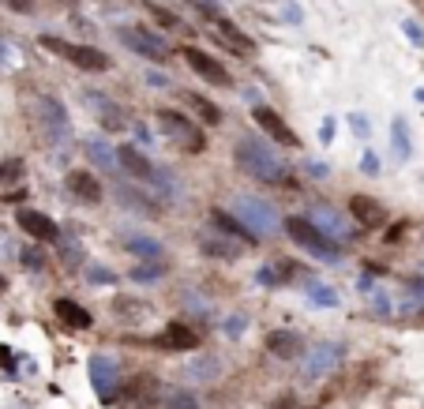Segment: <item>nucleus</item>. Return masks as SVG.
I'll return each instance as SVG.
<instances>
[{
    "instance_id": "5",
    "label": "nucleus",
    "mask_w": 424,
    "mask_h": 409,
    "mask_svg": "<svg viewBox=\"0 0 424 409\" xmlns=\"http://www.w3.org/2000/svg\"><path fill=\"white\" fill-rule=\"evenodd\" d=\"M158 124H161V132H166L180 150H188V154H199V150L206 147L203 128L195 124L192 116H184L180 109H158Z\"/></svg>"
},
{
    "instance_id": "28",
    "label": "nucleus",
    "mask_w": 424,
    "mask_h": 409,
    "mask_svg": "<svg viewBox=\"0 0 424 409\" xmlns=\"http://www.w3.org/2000/svg\"><path fill=\"white\" fill-rule=\"evenodd\" d=\"M184 98H188V105H192V109H199V116H203L206 124H218V121H222V109H218V105H214V102H206L203 94L188 90V94H184Z\"/></svg>"
},
{
    "instance_id": "40",
    "label": "nucleus",
    "mask_w": 424,
    "mask_h": 409,
    "mask_svg": "<svg viewBox=\"0 0 424 409\" xmlns=\"http://www.w3.org/2000/svg\"><path fill=\"white\" fill-rule=\"evenodd\" d=\"M60 260H64V263H72V267L79 263V252H75V244H72V241H64V244H60Z\"/></svg>"
},
{
    "instance_id": "18",
    "label": "nucleus",
    "mask_w": 424,
    "mask_h": 409,
    "mask_svg": "<svg viewBox=\"0 0 424 409\" xmlns=\"http://www.w3.org/2000/svg\"><path fill=\"white\" fill-rule=\"evenodd\" d=\"M267 349L274 353V357H281V361H297L304 353V338L297 335V330H270Z\"/></svg>"
},
{
    "instance_id": "29",
    "label": "nucleus",
    "mask_w": 424,
    "mask_h": 409,
    "mask_svg": "<svg viewBox=\"0 0 424 409\" xmlns=\"http://www.w3.org/2000/svg\"><path fill=\"white\" fill-rule=\"evenodd\" d=\"M315 225H319V229H327V233H334V236H350V225L342 222V214H334V210H319L315 214Z\"/></svg>"
},
{
    "instance_id": "10",
    "label": "nucleus",
    "mask_w": 424,
    "mask_h": 409,
    "mask_svg": "<svg viewBox=\"0 0 424 409\" xmlns=\"http://www.w3.org/2000/svg\"><path fill=\"white\" fill-rule=\"evenodd\" d=\"M184 64L199 75V79H206V83H214V87H233V75L222 68L218 60L211 57V53H203L199 46H184Z\"/></svg>"
},
{
    "instance_id": "25",
    "label": "nucleus",
    "mask_w": 424,
    "mask_h": 409,
    "mask_svg": "<svg viewBox=\"0 0 424 409\" xmlns=\"http://www.w3.org/2000/svg\"><path fill=\"white\" fill-rule=\"evenodd\" d=\"M124 248L139 255V260H161V244L154 241V236H124Z\"/></svg>"
},
{
    "instance_id": "45",
    "label": "nucleus",
    "mask_w": 424,
    "mask_h": 409,
    "mask_svg": "<svg viewBox=\"0 0 424 409\" xmlns=\"http://www.w3.org/2000/svg\"><path fill=\"white\" fill-rule=\"evenodd\" d=\"M409 293L417 300H424V278H409Z\"/></svg>"
},
{
    "instance_id": "17",
    "label": "nucleus",
    "mask_w": 424,
    "mask_h": 409,
    "mask_svg": "<svg viewBox=\"0 0 424 409\" xmlns=\"http://www.w3.org/2000/svg\"><path fill=\"white\" fill-rule=\"evenodd\" d=\"M218 372H222V361L211 357V353H203V357H192L188 364H184L180 380L184 383H211V380H218Z\"/></svg>"
},
{
    "instance_id": "7",
    "label": "nucleus",
    "mask_w": 424,
    "mask_h": 409,
    "mask_svg": "<svg viewBox=\"0 0 424 409\" xmlns=\"http://www.w3.org/2000/svg\"><path fill=\"white\" fill-rule=\"evenodd\" d=\"M117 38H121L132 53H139L143 60H154V64H166L169 60V46L154 34V30H147V27L124 23V27H117Z\"/></svg>"
},
{
    "instance_id": "34",
    "label": "nucleus",
    "mask_w": 424,
    "mask_h": 409,
    "mask_svg": "<svg viewBox=\"0 0 424 409\" xmlns=\"http://www.w3.org/2000/svg\"><path fill=\"white\" fill-rule=\"evenodd\" d=\"M166 409H203V405H199V398H195V394L180 391V394H173L169 402H166Z\"/></svg>"
},
{
    "instance_id": "43",
    "label": "nucleus",
    "mask_w": 424,
    "mask_h": 409,
    "mask_svg": "<svg viewBox=\"0 0 424 409\" xmlns=\"http://www.w3.org/2000/svg\"><path fill=\"white\" fill-rule=\"evenodd\" d=\"M23 263H27V267H34V271H41V267H46L41 252H23Z\"/></svg>"
},
{
    "instance_id": "35",
    "label": "nucleus",
    "mask_w": 424,
    "mask_h": 409,
    "mask_svg": "<svg viewBox=\"0 0 424 409\" xmlns=\"http://www.w3.org/2000/svg\"><path fill=\"white\" fill-rule=\"evenodd\" d=\"M402 30H406V38L413 41V46L424 49V27L417 23V19H406V23H402Z\"/></svg>"
},
{
    "instance_id": "49",
    "label": "nucleus",
    "mask_w": 424,
    "mask_h": 409,
    "mask_svg": "<svg viewBox=\"0 0 424 409\" xmlns=\"http://www.w3.org/2000/svg\"><path fill=\"white\" fill-rule=\"evenodd\" d=\"M417 102H420V105H424V87H420V90H417Z\"/></svg>"
},
{
    "instance_id": "50",
    "label": "nucleus",
    "mask_w": 424,
    "mask_h": 409,
    "mask_svg": "<svg viewBox=\"0 0 424 409\" xmlns=\"http://www.w3.org/2000/svg\"><path fill=\"white\" fill-rule=\"evenodd\" d=\"M0 286H4V278H0Z\"/></svg>"
},
{
    "instance_id": "32",
    "label": "nucleus",
    "mask_w": 424,
    "mask_h": 409,
    "mask_svg": "<svg viewBox=\"0 0 424 409\" xmlns=\"http://www.w3.org/2000/svg\"><path fill=\"white\" fill-rule=\"evenodd\" d=\"M308 297L315 300V304H323V308H334V304H338V293L327 289V286H319V282H308Z\"/></svg>"
},
{
    "instance_id": "2",
    "label": "nucleus",
    "mask_w": 424,
    "mask_h": 409,
    "mask_svg": "<svg viewBox=\"0 0 424 409\" xmlns=\"http://www.w3.org/2000/svg\"><path fill=\"white\" fill-rule=\"evenodd\" d=\"M286 233H289L308 255H315L319 263H338V260H342L338 241H331V236L323 233L312 218H304V214H289V218H286Z\"/></svg>"
},
{
    "instance_id": "26",
    "label": "nucleus",
    "mask_w": 424,
    "mask_h": 409,
    "mask_svg": "<svg viewBox=\"0 0 424 409\" xmlns=\"http://www.w3.org/2000/svg\"><path fill=\"white\" fill-rule=\"evenodd\" d=\"M390 147H395L398 161H409L413 143H409V132H406V121H402V116H395V124H390Z\"/></svg>"
},
{
    "instance_id": "37",
    "label": "nucleus",
    "mask_w": 424,
    "mask_h": 409,
    "mask_svg": "<svg viewBox=\"0 0 424 409\" xmlns=\"http://www.w3.org/2000/svg\"><path fill=\"white\" fill-rule=\"evenodd\" d=\"M0 60H12L15 68L23 64V57H19V49H15V46H8V41H0Z\"/></svg>"
},
{
    "instance_id": "46",
    "label": "nucleus",
    "mask_w": 424,
    "mask_h": 409,
    "mask_svg": "<svg viewBox=\"0 0 424 409\" xmlns=\"http://www.w3.org/2000/svg\"><path fill=\"white\" fill-rule=\"evenodd\" d=\"M274 409H300V405H297V398H293V394H281L274 402Z\"/></svg>"
},
{
    "instance_id": "42",
    "label": "nucleus",
    "mask_w": 424,
    "mask_h": 409,
    "mask_svg": "<svg viewBox=\"0 0 424 409\" xmlns=\"http://www.w3.org/2000/svg\"><path fill=\"white\" fill-rule=\"evenodd\" d=\"M244 327H248V319H244V316H233V319H225V335H241Z\"/></svg>"
},
{
    "instance_id": "15",
    "label": "nucleus",
    "mask_w": 424,
    "mask_h": 409,
    "mask_svg": "<svg viewBox=\"0 0 424 409\" xmlns=\"http://www.w3.org/2000/svg\"><path fill=\"white\" fill-rule=\"evenodd\" d=\"M199 12H206V19H211V27L218 30V34H222V41H225V46H230L233 53H252V38H248V34H244V30L237 27V23H230V19H225V15H218V12H211V8H199Z\"/></svg>"
},
{
    "instance_id": "24",
    "label": "nucleus",
    "mask_w": 424,
    "mask_h": 409,
    "mask_svg": "<svg viewBox=\"0 0 424 409\" xmlns=\"http://www.w3.org/2000/svg\"><path fill=\"white\" fill-rule=\"evenodd\" d=\"M86 154H91V161L102 173H117V150L105 143V139H91V143H86Z\"/></svg>"
},
{
    "instance_id": "1",
    "label": "nucleus",
    "mask_w": 424,
    "mask_h": 409,
    "mask_svg": "<svg viewBox=\"0 0 424 409\" xmlns=\"http://www.w3.org/2000/svg\"><path fill=\"white\" fill-rule=\"evenodd\" d=\"M233 158H237V166H241L248 177L263 180V185H278V180H286V161H281L278 150L270 143H263L259 135H241V139H237Z\"/></svg>"
},
{
    "instance_id": "22",
    "label": "nucleus",
    "mask_w": 424,
    "mask_h": 409,
    "mask_svg": "<svg viewBox=\"0 0 424 409\" xmlns=\"http://www.w3.org/2000/svg\"><path fill=\"white\" fill-rule=\"evenodd\" d=\"M117 199H121V207L128 210H135V214H158L161 210V203L154 196H143V188H135V185H124V188H117Z\"/></svg>"
},
{
    "instance_id": "23",
    "label": "nucleus",
    "mask_w": 424,
    "mask_h": 409,
    "mask_svg": "<svg viewBox=\"0 0 424 409\" xmlns=\"http://www.w3.org/2000/svg\"><path fill=\"white\" fill-rule=\"evenodd\" d=\"M53 311H57V319L64 323V327H75V330H86V327H91V311H86L79 300L60 297L57 304H53Z\"/></svg>"
},
{
    "instance_id": "41",
    "label": "nucleus",
    "mask_w": 424,
    "mask_h": 409,
    "mask_svg": "<svg viewBox=\"0 0 424 409\" xmlns=\"http://www.w3.org/2000/svg\"><path fill=\"white\" fill-rule=\"evenodd\" d=\"M256 278H259V286H278V282H281V278H278V271H274V267H263V271H259Z\"/></svg>"
},
{
    "instance_id": "12",
    "label": "nucleus",
    "mask_w": 424,
    "mask_h": 409,
    "mask_svg": "<svg viewBox=\"0 0 424 409\" xmlns=\"http://www.w3.org/2000/svg\"><path fill=\"white\" fill-rule=\"evenodd\" d=\"M117 166L124 169L132 180H147L154 177V161H150L147 154H143V147H135V143H124V147H117Z\"/></svg>"
},
{
    "instance_id": "14",
    "label": "nucleus",
    "mask_w": 424,
    "mask_h": 409,
    "mask_svg": "<svg viewBox=\"0 0 424 409\" xmlns=\"http://www.w3.org/2000/svg\"><path fill=\"white\" fill-rule=\"evenodd\" d=\"M64 188H68L79 203H98V199L105 196V192H102V180H98L91 169H72V173L64 177Z\"/></svg>"
},
{
    "instance_id": "20",
    "label": "nucleus",
    "mask_w": 424,
    "mask_h": 409,
    "mask_svg": "<svg viewBox=\"0 0 424 409\" xmlns=\"http://www.w3.org/2000/svg\"><path fill=\"white\" fill-rule=\"evenodd\" d=\"M350 214L361 225H368V229H376V225H383L387 222V210H383V203H376L372 196H353L350 199Z\"/></svg>"
},
{
    "instance_id": "30",
    "label": "nucleus",
    "mask_w": 424,
    "mask_h": 409,
    "mask_svg": "<svg viewBox=\"0 0 424 409\" xmlns=\"http://www.w3.org/2000/svg\"><path fill=\"white\" fill-rule=\"evenodd\" d=\"M161 271H166V267H161L158 260H147L143 267H135V271L128 274V278H132V282H139V286H150V282H158V278H161Z\"/></svg>"
},
{
    "instance_id": "3",
    "label": "nucleus",
    "mask_w": 424,
    "mask_h": 409,
    "mask_svg": "<svg viewBox=\"0 0 424 409\" xmlns=\"http://www.w3.org/2000/svg\"><path fill=\"white\" fill-rule=\"evenodd\" d=\"M49 53H57L79 72H110L113 68V57L98 46H83V41H64V38H53V34H41L38 38Z\"/></svg>"
},
{
    "instance_id": "38",
    "label": "nucleus",
    "mask_w": 424,
    "mask_h": 409,
    "mask_svg": "<svg viewBox=\"0 0 424 409\" xmlns=\"http://www.w3.org/2000/svg\"><path fill=\"white\" fill-rule=\"evenodd\" d=\"M350 124H353V132L361 135V139H368V132H372V128H368V116H361V113H353Z\"/></svg>"
},
{
    "instance_id": "36",
    "label": "nucleus",
    "mask_w": 424,
    "mask_h": 409,
    "mask_svg": "<svg viewBox=\"0 0 424 409\" xmlns=\"http://www.w3.org/2000/svg\"><path fill=\"white\" fill-rule=\"evenodd\" d=\"M4 8H12L15 15H30L34 12V0H4Z\"/></svg>"
},
{
    "instance_id": "44",
    "label": "nucleus",
    "mask_w": 424,
    "mask_h": 409,
    "mask_svg": "<svg viewBox=\"0 0 424 409\" xmlns=\"http://www.w3.org/2000/svg\"><path fill=\"white\" fill-rule=\"evenodd\" d=\"M334 128H338V124H334V116H327V121H323V132H319L323 143H331V139H334Z\"/></svg>"
},
{
    "instance_id": "39",
    "label": "nucleus",
    "mask_w": 424,
    "mask_h": 409,
    "mask_svg": "<svg viewBox=\"0 0 424 409\" xmlns=\"http://www.w3.org/2000/svg\"><path fill=\"white\" fill-rule=\"evenodd\" d=\"M361 169H364L368 177H376V173H379V161H376V154H372V150H364V158H361Z\"/></svg>"
},
{
    "instance_id": "48",
    "label": "nucleus",
    "mask_w": 424,
    "mask_h": 409,
    "mask_svg": "<svg viewBox=\"0 0 424 409\" xmlns=\"http://www.w3.org/2000/svg\"><path fill=\"white\" fill-rule=\"evenodd\" d=\"M8 361H12V353H8V349H0V364H8Z\"/></svg>"
},
{
    "instance_id": "9",
    "label": "nucleus",
    "mask_w": 424,
    "mask_h": 409,
    "mask_svg": "<svg viewBox=\"0 0 424 409\" xmlns=\"http://www.w3.org/2000/svg\"><path fill=\"white\" fill-rule=\"evenodd\" d=\"M91 383H94V394L102 398L105 405H113L117 402V387H121V368H117V361L105 357V353L91 357Z\"/></svg>"
},
{
    "instance_id": "4",
    "label": "nucleus",
    "mask_w": 424,
    "mask_h": 409,
    "mask_svg": "<svg viewBox=\"0 0 424 409\" xmlns=\"http://www.w3.org/2000/svg\"><path fill=\"white\" fill-rule=\"evenodd\" d=\"M30 113H34L38 132L46 135L53 147H60V143L72 139V116H68V109H64V102H57L53 94H38L34 105H30Z\"/></svg>"
},
{
    "instance_id": "11",
    "label": "nucleus",
    "mask_w": 424,
    "mask_h": 409,
    "mask_svg": "<svg viewBox=\"0 0 424 409\" xmlns=\"http://www.w3.org/2000/svg\"><path fill=\"white\" fill-rule=\"evenodd\" d=\"M252 121L263 128L274 143H281V147H300V135L293 132V128L286 124V116H278L270 105H256V109H252Z\"/></svg>"
},
{
    "instance_id": "21",
    "label": "nucleus",
    "mask_w": 424,
    "mask_h": 409,
    "mask_svg": "<svg viewBox=\"0 0 424 409\" xmlns=\"http://www.w3.org/2000/svg\"><path fill=\"white\" fill-rule=\"evenodd\" d=\"M158 346L161 349H184V353H192V349H199V338H195V330L184 327V323H169V327L161 330Z\"/></svg>"
},
{
    "instance_id": "13",
    "label": "nucleus",
    "mask_w": 424,
    "mask_h": 409,
    "mask_svg": "<svg viewBox=\"0 0 424 409\" xmlns=\"http://www.w3.org/2000/svg\"><path fill=\"white\" fill-rule=\"evenodd\" d=\"M83 98H86V105H91V109L98 113V121H102L105 132H124V109L110 98V94H102V90H86Z\"/></svg>"
},
{
    "instance_id": "16",
    "label": "nucleus",
    "mask_w": 424,
    "mask_h": 409,
    "mask_svg": "<svg viewBox=\"0 0 424 409\" xmlns=\"http://www.w3.org/2000/svg\"><path fill=\"white\" fill-rule=\"evenodd\" d=\"M19 229L30 233L34 241H60V225L41 210H19Z\"/></svg>"
},
{
    "instance_id": "31",
    "label": "nucleus",
    "mask_w": 424,
    "mask_h": 409,
    "mask_svg": "<svg viewBox=\"0 0 424 409\" xmlns=\"http://www.w3.org/2000/svg\"><path fill=\"white\" fill-rule=\"evenodd\" d=\"M147 12H150V19H154L158 27H166V30H180V27H184L180 19L173 15V12H166V8H161V4H147Z\"/></svg>"
},
{
    "instance_id": "33",
    "label": "nucleus",
    "mask_w": 424,
    "mask_h": 409,
    "mask_svg": "<svg viewBox=\"0 0 424 409\" xmlns=\"http://www.w3.org/2000/svg\"><path fill=\"white\" fill-rule=\"evenodd\" d=\"M86 282H91V286H113V282H117V274L110 271V267L91 263V267H86Z\"/></svg>"
},
{
    "instance_id": "19",
    "label": "nucleus",
    "mask_w": 424,
    "mask_h": 409,
    "mask_svg": "<svg viewBox=\"0 0 424 409\" xmlns=\"http://www.w3.org/2000/svg\"><path fill=\"white\" fill-rule=\"evenodd\" d=\"M211 225H214V229H222L225 236H233L237 244H256L259 241V236L248 229L237 214H230V210H211Z\"/></svg>"
},
{
    "instance_id": "27",
    "label": "nucleus",
    "mask_w": 424,
    "mask_h": 409,
    "mask_svg": "<svg viewBox=\"0 0 424 409\" xmlns=\"http://www.w3.org/2000/svg\"><path fill=\"white\" fill-rule=\"evenodd\" d=\"M199 248H203V255H218V260H237V255H241V248L230 241H222V236H203Z\"/></svg>"
},
{
    "instance_id": "47",
    "label": "nucleus",
    "mask_w": 424,
    "mask_h": 409,
    "mask_svg": "<svg viewBox=\"0 0 424 409\" xmlns=\"http://www.w3.org/2000/svg\"><path fill=\"white\" fill-rule=\"evenodd\" d=\"M147 83H158V87H166L169 79H166V75H158V72H147Z\"/></svg>"
},
{
    "instance_id": "8",
    "label": "nucleus",
    "mask_w": 424,
    "mask_h": 409,
    "mask_svg": "<svg viewBox=\"0 0 424 409\" xmlns=\"http://www.w3.org/2000/svg\"><path fill=\"white\" fill-rule=\"evenodd\" d=\"M342 357H345V346H342V342H319V346H312L308 353H304L300 375L308 383H315V380H323V375H331L334 368H338Z\"/></svg>"
},
{
    "instance_id": "6",
    "label": "nucleus",
    "mask_w": 424,
    "mask_h": 409,
    "mask_svg": "<svg viewBox=\"0 0 424 409\" xmlns=\"http://www.w3.org/2000/svg\"><path fill=\"white\" fill-rule=\"evenodd\" d=\"M233 214H237V218H241L256 236H267V233L278 229V214H274V207H270L267 199H259V196H237V199H233Z\"/></svg>"
}]
</instances>
